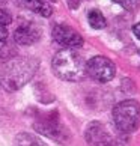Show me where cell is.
I'll use <instances>...</instances> for the list:
<instances>
[{"instance_id": "1", "label": "cell", "mask_w": 140, "mask_h": 146, "mask_svg": "<svg viewBox=\"0 0 140 146\" xmlns=\"http://www.w3.org/2000/svg\"><path fill=\"white\" fill-rule=\"evenodd\" d=\"M39 68V62L36 57L32 56H14L8 62H5V66L0 72V86H3L5 90L15 92L26 86L32 77L36 74Z\"/></svg>"}, {"instance_id": "2", "label": "cell", "mask_w": 140, "mask_h": 146, "mask_svg": "<svg viewBox=\"0 0 140 146\" xmlns=\"http://www.w3.org/2000/svg\"><path fill=\"white\" fill-rule=\"evenodd\" d=\"M53 74L65 82H80L86 77V60L74 48L57 51L51 62Z\"/></svg>"}, {"instance_id": "3", "label": "cell", "mask_w": 140, "mask_h": 146, "mask_svg": "<svg viewBox=\"0 0 140 146\" xmlns=\"http://www.w3.org/2000/svg\"><path fill=\"white\" fill-rule=\"evenodd\" d=\"M33 129L36 133L54 140V142L60 145H68L71 142V133L60 122V116H59L57 110L38 113V116L35 117V122H33Z\"/></svg>"}, {"instance_id": "4", "label": "cell", "mask_w": 140, "mask_h": 146, "mask_svg": "<svg viewBox=\"0 0 140 146\" xmlns=\"http://www.w3.org/2000/svg\"><path fill=\"white\" fill-rule=\"evenodd\" d=\"M84 137L89 146H127L128 142L123 133L100 121H94L86 127Z\"/></svg>"}, {"instance_id": "5", "label": "cell", "mask_w": 140, "mask_h": 146, "mask_svg": "<svg viewBox=\"0 0 140 146\" xmlns=\"http://www.w3.org/2000/svg\"><path fill=\"white\" fill-rule=\"evenodd\" d=\"M115 128L123 134H131L140 127V104L136 100H125L113 109Z\"/></svg>"}, {"instance_id": "6", "label": "cell", "mask_w": 140, "mask_h": 146, "mask_svg": "<svg viewBox=\"0 0 140 146\" xmlns=\"http://www.w3.org/2000/svg\"><path fill=\"white\" fill-rule=\"evenodd\" d=\"M86 74H89L94 80L100 83H107L115 77L116 68L109 57L95 56L89 62H86Z\"/></svg>"}, {"instance_id": "7", "label": "cell", "mask_w": 140, "mask_h": 146, "mask_svg": "<svg viewBox=\"0 0 140 146\" xmlns=\"http://www.w3.org/2000/svg\"><path fill=\"white\" fill-rule=\"evenodd\" d=\"M51 36L54 42L65 48H80L83 45L82 35L66 24H56L51 30Z\"/></svg>"}, {"instance_id": "8", "label": "cell", "mask_w": 140, "mask_h": 146, "mask_svg": "<svg viewBox=\"0 0 140 146\" xmlns=\"http://www.w3.org/2000/svg\"><path fill=\"white\" fill-rule=\"evenodd\" d=\"M42 36V30L35 23H24L14 32V41L18 45H33Z\"/></svg>"}, {"instance_id": "9", "label": "cell", "mask_w": 140, "mask_h": 146, "mask_svg": "<svg viewBox=\"0 0 140 146\" xmlns=\"http://www.w3.org/2000/svg\"><path fill=\"white\" fill-rule=\"evenodd\" d=\"M15 3L18 6L27 9V11H32V12L41 15V17H45V18L51 17V14H53V6L50 3H47L45 0H15Z\"/></svg>"}, {"instance_id": "10", "label": "cell", "mask_w": 140, "mask_h": 146, "mask_svg": "<svg viewBox=\"0 0 140 146\" xmlns=\"http://www.w3.org/2000/svg\"><path fill=\"white\" fill-rule=\"evenodd\" d=\"M14 146H48V145L44 143L35 134L20 133V134H17V137L14 140Z\"/></svg>"}, {"instance_id": "11", "label": "cell", "mask_w": 140, "mask_h": 146, "mask_svg": "<svg viewBox=\"0 0 140 146\" xmlns=\"http://www.w3.org/2000/svg\"><path fill=\"white\" fill-rule=\"evenodd\" d=\"M88 21H89V24L92 26L94 29H104L105 26H107L105 17H104L103 14H101V11H98V9L89 11V14H88Z\"/></svg>"}, {"instance_id": "12", "label": "cell", "mask_w": 140, "mask_h": 146, "mask_svg": "<svg viewBox=\"0 0 140 146\" xmlns=\"http://www.w3.org/2000/svg\"><path fill=\"white\" fill-rule=\"evenodd\" d=\"M11 57H14L12 47L6 44V41H0V62H8Z\"/></svg>"}, {"instance_id": "13", "label": "cell", "mask_w": 140, "mask_h": 146, "mask_svg": "<svg viewBox=\"0 0 140 146\" xmlns=\"http://www.w3.org/2000/svg\"><path fill=\"white\" fill-rule=\"evenodd\" d=\"M117 5H121L123 9L130 11V12H134L140 8V0H113Z\"/></svg>"}, {"instance_id": "14", "label": "cell", "mask_w": 140, "mask_h": 146, "mask_svg": "<svg viewBox=\"0 0 140 146\" xmlns=\"http://www.w3.org/2000/svg\"><path fill=\"white\" fill-rule=\"evenodd\" d=\"M11 23H12V15L8 11L0 9V26H9Z\"/></svg>"}, {"instance_id": "15", "label": "cell", "mask_w": 140, "mask_h": 146, "mask_svg": "<svg viewBox=\"0 0 140 146\" xmlns=\"http://www.w3.org/2000/svg\"><path fill=\"white\" fill-rule=\"evenodd\" d=\"M6 38H8L6 26H0V41H6Z\"/></svg>"}, {"instance_id": "16", "label": "cell", "mask_w": 140, "mask_h": 146, "mask_svg": "<svg viewBox=\"0 0 140 146\" xmlns=\"http://www.w3.org/2000/svg\"><path fill=\"white\" fill-rule=\"evenodd\" d=\"M82 3V0H68V5H69V8H72V9H75V8H78V5Z\"/></svg>"}, {"instance_id": "17", "label": "cell", "mask_w": 140, "mask_h": 146, "mask_svg": "<svg viewBox=\"0 0 140 146\" xmlns=\"http://www.w3.org/2000/svg\"><path fill=\"white\" fill-rule=\"evenodd\" d=\"M133 32H134V35H136L139 39H140V23H137L136 26L133 27Z\"/></svg>"}, {"instance_id": "18", "label": "cell", "mask_w": 140, "mask_h": 146, "mask_svg": "<svg viewBox=\"0 0 140 146\" xmlns=\"http://www.w3.org/2000/svg\"><path fill=\"white\" fill-rule=\"evenodd\" d=\"M8 3V0H0V6H5Z\"/></svg>"}]
</instances>
